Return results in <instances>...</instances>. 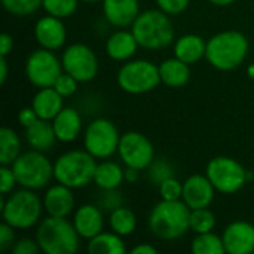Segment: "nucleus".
<instances>
[{
	"instance_id": "f704fd0d",
	"label": "nucleus",
	"mask_w": 254,
	"mask_h": 254,
	"mask_svg": "<svg viewBox=\"0 0 254 254\" xmlns=\"http://www.w3.org/2000/svg\"><path fill=\"white\" fill-rule=\"evenodd\" d=\"M159 195L162 199H167V201H177V199H182V195H183V183H180L174 176L164 180L161 185H159Z\"/></svg>"
},
{
	"instance_id": "79ce46f5",
	"label": "nucleus",
	"mask_w": 254,
	"mask_h": 254,
	"mask_svg": "<svg viewBox=\"0 0 254 254\" xmlns=\"http://www.w3.org/2000/svg\"><path fill=\"white\" fill-rule=\"evenodd\" d=\"M39 119L37 113L34 112L33 107H25V109H21L19 113H18V122L22 128H28L31 124H34L36 121Z\"/></svg>"
},
{
	"instance_id": "ea45409f",
	"label": "nucleus",
	"mask_w": 254,
	"mask_h": 254,
	"mask_svg": "<svg viewBox=\"0 0 254 254\" xmlns=\"http://www.w3.org/2000/svg\"><path fill=\"white\" fill-rule=\"evenodd\" d=\"M13 240H15L13 228L6 222H3L0 225V252H6L9 247H12Z\"/></svg>"
},
{
	"instance_id": "f3484780",
	"label": "nucleus",
	"mask_w": 254,
	"mask_h": 254,
	"mask_svg": "<svg viewBox=\"0 0 254 254\" xmlns=\"http://www.w3.org/2000/svg\"><path fill=\"white\" fill-rule=\"evenodd\" d=\"M43 208L48 216L68 217L74 210L73 189L61 183L51 186L43 196Z\"/></svg>"
},
{
	"instance_id": "473e14b6",
	"label": "nucleus",
	"mask_w": 254,
	"mask_h": 254,
	"mask_svg": "<svg viewBox=\"0 0 254 254\" xmlns=\"http://www.w3.org/2000/svg\"><path fill=\"white\" fill-rule=\"evenodd\" d=\"M1 4L6 12L16 16H25L42 7L43 0H1Z\"/></svg>"
},
{
	"instance_id": "de8ad7c7",
	"label": "nucleus",
	"mask_w": 254,
	"mask_h": 254,
	"mask_svg": "<svg viewBox=\"0 0 254 254\" xmlns=\"http://www.w3.org/2000/svg\"><path fill=\"white\" fill-rule=\"evenodd\" d=\"M210 3H213V4H216V6H229V4H232L235 0H208Z\"/></svg>"
},
{
	"instance_id": "412c9836",
	"label": "nucleus",
	"mask_w": 254,
	"mask_h": 254,
	"mask_svg": "<svg viewBox=\"0 0 254 254\" xmlns=\"http://www.w3.org/2000/svg\"><path fill=\"white\" fill-rule=\"evenodd\" d=\"M138 46L135 36L128 30L115 31L106 42L107 55L115 61H129L135 55Z\"/></svg>"
},
{
	"instance_id": "cd10ccee",
	"label": "nucleus",
	"mask_w": 254,
	"mask_h": 254,
	"mask_svg": "<svg viewBox=\"0 0 254 254\" xmlns=\"http://www.w3.org/2000/svg\"><path fill=\"white\" fill-rule=\"evenodd\" d=\"M19 155H21V140L18 134L10 128L3 127L0 129V164L12 165Z\"/></svg>"
},
{
	"instance_id": "c9c22d12",
	"label": "nucleus",
	"mask_w": 254,
	"mask_h": 254,
	"mask_svg": "<svg viewBox=\"0 0 254 254\" xmlns=\"http://www.w3.org/2000/svg\"><path fill=\"white\" fill-rule=\"evenodd\" d=\"M77 83H79V82H77L71 74L63 71V73L58 76V79L55 80L54 88H55L63 97H70V95H73V94L77 91Z\"/></svg>"
},
{
	"instance_id": "5701e85b",
	"label": "nucleus",
	"mask_w": 254,
	"mask_h": 254,
	"mask_svg": "<svg viewBox=\"0 0 254 254\" xmlns=\"http://www.w3.org/2000/svg\"><path fill=\"white\" fill-rule=\"evenodd\" d=\"M25 140L28 146L34 150H40V152L49 150L58 140L54 131L52 121L39 118L34 124L25 128Z\"/></svg>"
},
{
	"instance_id": "c85d7f7f",
	"label": "nucleus",
	"mask_w": 254,
	"mask_h": 254,
	"mask_svg": "<svg viewBox=\"0 0 254 254\" xmlns=\"http://www.w3.org/2000/svg\"><path fill=\"white\" fill-rule=\"evenodd\" d=\"M109 226L113 232H116L121 237L131 235L137 228V217L132 210L121 205L110 211L109 217Z\"/></svg>"
},
{
	"instance_id": "dca6fc26",
	"label": "nucleus",
	"mask_w": 254,
	"mask_h": 254,
	"mask_svg": "<svg viewBox=\"0 0 254 254\" xmlns=\"http://www.w3.org/2000/svg\"><path fill=\"white\" fill-rule=\"evenodd\" d=\"M34 37L37 43L49 51H58L63 48L67 39L65 25L61 18L48 15L42 16L34 25Z\"/></svg>"
},
{
	"instance_id": "f257e3e1",
	"label": "nucleus",
	"mask_w": 254,
	"mask_h": 254,
	"mask_svg": "<svg viewBox=\"0 0 254 254\" xmlns=\"http://www.w3.org/2000/svg\"><path fill=\"white\" fill-rule=\"evenodd\" d=\"M190 211L183 199H162L149 214V229L159 240H179L190 229Z\"/></svg>"
},
{
	"instance_id": "7ed1b4c3",
	"label": "nucleus",
	"mask_w": 254,
	"mask_h": 254,
	"mask_svg": "<svg viewBox=\"0 0 254 254\" xmlns=\"http://www.w3.org/2000/svg\"><path fill=\"white\" fill-rule=\"evenodd\" d=\"M131 31L135 36L138 45L150 51H158L170 46L176 37L174 25L170 19V15L159 7L140 12V15L131 25Z\"/></svg>"
},
{
	"instance_id": "aec40b11",
	"label": "nucleus",
	"mask_w": 254,
	"mask_h": 254,
	"mask_svg": "<svg viewBox=\"0 0 254 254\" xmlns=\"http://www.w3.org/2000/svg\"><path fill=\"white\" fill-rule=\"evenodd\" d=\"M55 135L63 143L74 141L82 131V118L80 113L73 107H64L52 119Z\"/></svg>"
},
{
	"instance_id": "20e7f679",
	"label": "nucleus",
	"mask_w": 254,
	"mask_h": 254,
	"mask_svg": "<svg viewBox=\"0 0 254 254\" xmlns=\"http://www.w3.org/2000/svg\"><path fill=\"white\" fill-rule=\"evenodd\" d=\"M36 241L45 254H74L80 246V235L65 217L48 216L37 226Z\"/></svg>"
},
{
	"instance_id": "bb28decb",
	"label": "nucleus",
	"mask_w": 254,
	"mask_h": 254,
	"mask_svg": "<svg viewBox=\"0 0 254 254\" xmlns=\"http://www.w3.org/2000/svg\"><path fill=\"white\" fill-rule=\"evenodd\" d=\"M89 254H125L127 246L121 235L116 232H100L94 238L88 240Z\"/></svg>"
},
{
	"instance_id": "72a5a7b5",
	"label": "nucleus",
	"mask_w": 254,
	"mask_h": 254,
	"mask_svg": "<svg viewBox=\"0 0 254 254\" xmlns=\"http://www.w3.org/2000/svg\"><path fill=\"white\" fill-rule=\"evenodd\" d=\"M174 176V170L173 167L164 161V159H158V161H153L149 167V179L155 183V185H161L164 180L170 179Z\"/></svg>"
},
{
	"instance_id": "4c0bfd02",
	"label": "nucleus",
	"mask_w": 254,
	"mask_h": 254,
	"mask_svg": "<svg viewBox=\"0 0 254 254\" xmlns=\"http://www.w3.org/2000/svg\"><path fill=\"white\" fill-rule=\"evenodd\" d=\"M158 7L168 15H179L185 12L190 3V0H155Z\"/></svg>"
},
{
	"instance_id": "09e8293b",
	"label": "nucleus",
	"mask_w": 254,
	"mask_h": 254,
	"mask_svg": "<svg viewBox=\"0 0 254 254\" xmlns=\"http://www.w3.org/2000/svg\"><path fill=\"white\" fill-rule=\"evenodd\" d=\"M247 74L250 76V79H253L254 80V63L253 64H250V65L247 67Z\"/></svg>"
},
{
	"instance_id": "9d476101",
	"label": "nucleus",
	"mask_w": 254,
	"mask_h": 254,
	"mask_svg": "<svg viewBox=\"0 0 254 254\" xmlns=\"http://www.w3.org/2000/svg\"><path fill=\"white\" fill-rule=\"evenodd\" d=\"M119 131L113 122L104 118L94 119L85 129L83 146L95 159H107L118 152Z\"/></svg>"
},
{
	"instance_id": "393cba45",
	"label": "nucleus",
	"mask_w": 254,
	"mask_h": 254,
	"mask_svg": "<svg viewBox=\"0 0 254 254\" xmlns=\"http://www.w3.org/2000/svg\"><path fill=\"white\" fill-rule=\"evenodd\" d=\"M159 74H161V82L165 83L167 86L182 88L190 79V68H189V64L174 57L161 63Z\"/></svg>"
},
{
	"instance_id": "9b49d317",
	"label": "nucleus",
	"mask_w": 254,
	"mask_h": 254,
	"mask_svg": "<svg viewBox=\"0 0 254 254\" xmlns=\"http://www.w3.org/2000/svg\"><path fill=\"white\" fill-rule=\"evenodd\" d=\"M63 71V64L58 57L54 54V51L45 48L33 51L25 61V76L36 88L54 86L55 80Z\"/></svg>"
},
{
	"instance_id": "f03ea898",
	"label": "nucleus",
	"mask_w": 254,
	"mask_h": 254,
	"mask_svg": "<svg viewBox=\"0 0 254 254\" xmlns=\"http://www.w3.org/2000/svg\"><path fill=\"white\" fill-rule=\"evenodd\" d=\"M249 54L247 37L237 30H226L207 40L205 58L217 70L231 71L238 68Z\"/></svg>"
},
{
	"instance_id": "ddd939ff",
	"label": "nucleus",
	"mask_w": 254,
	"mask_h": 254,
	"mask_svg": "<svg viewBox=\"0 0 254 254\" xmlns=\"http://www.w3.org/2000/svg\"><path fill=\"white\" fill-rule=\"evenodd\" d=\"M118 153L127 167L138 171L149 168L155 161V149L152 141L137 131H128L121 135Z\"/></svg>"
},
{
	"instance_id": "a878e982",
	"label": "nucleus",
	"mask_w": 254,
	"mask_h": 254,
	"mask_svg": "<svg viewBox=\"0 0 254 254\" xmlns=\"http://www.w3.org/2000/svg\"><path fill=\"white\" fill-rule=\"evenodd\" d=\"M125 180V170L118 162L113 161H103L97 164L94 183L101 190H115L118 189Z\"/></svg>"
},
{
	"instance_id": "39448f33",
	"label": "nucleus",
	"mask_w": 254,
	"mask_h": 254,
	"mask_svg": "<svg viewBox=\"0 0 254 254\" xmlns=\"http://www.w3.org/2000/svg\"><path fill=\"white\" fill-rule=\"evenodd\" d=\"M43 210V201L31 189L22 188L7 198H4V195L0 198L3 222L10 225L13 229H30L36 226Z\"/></svg>"
},
{
	"instance_id": "1a4fd4ad",
	"label": "nucleus",
	"mask_w": 254,
	"mask_h": 254,
	"mask_svg": "<svg viewBox=\"0 0 254 254\" xmlns=\"http://www.w3.org/2000/svg\"><path fill=\"white\" fill-rule=\"evenodd\" d=\"M205 176L210 179L217 192L232 195L243 189L249 182V171L234 158L216 156L205 168Z\"/></svg>"
},
{
	"instance_id": "e433bc0d",
	"label": "nucleus",
	"mask_w": 254,
	"mask_h": 254,
	"mask_svg": "<svg viewBox=\"0 0 254 254\" xmlns=\"http://www.w3.org/2000/svg\"><path fill=\"white\" fill-rule=\"evenodd\" d=\"M18 185L15 173L10 165H0V192L1 195H7L13 190V188Z\"/></svg>"
},
{
	"instance_id": "49530a36",
	"label": "nucleus",
	"mask_w": 254,
	"mask_h": 254,
	"mask_svg": "<svg viewBox=\"0 0 254 254\" xmlns=\"http://www.w3.org/2000/svg\"><path fill=\"white\" fill-rule=\"evenodd\" d=\"M125 180L128 183H135L138 180V170L127 167V170H125Z\"/></svg>"
},
{
	"instance_id": "c756f323",
	"label": "nucleus",
	"mask_w": 254,
	"mask_h": 254,
	"mask_svg": "<svg viewBox=\"0 0 254 254\" xmlns=\"http://www.w3.org/2000/svg\"><path fill=\"white\" fill-rule=\"evenodd\" d=\"M192 253L193 254H223L226 253L223 238L213 234H196V237L192 241Z\"/></svg>"
},
{
	"instance_id": "4be33fe9",
	"label": "nucleus",
	"mask_w": 254,
	"mask_h": 254,
	"mask_svg": "<svg viewBox=\"0 0 254 254\" xmlns=\"http://www.w3.org/2000/svg\"><path fill=\"white\" fill-rule=\"evenodd\" d=\"M63 98L64 97L54 86L39 88V91L33 97L31 107L40 119L52 121L64 109Z\"/></svg>"
},
{
	"instance_id": "0eeeda50",
	"label": "nucleus",
	"mask_w": 254,
	"mask_h": 254,
	"mask_svg": "<svg viewBox=\"0 0 254 254\" xmlns=\"http://www.w3.org/2000/svg\"><path fill=\"white\" fill-rule=\"evenodd\" d=\"M10 167L18 185L31 190L45 188L54 177V164H51L43 152L34 149L21 153Z\"/></svg>"
},
{
	"instance_id": "2eb2a0df",
	"label": "nucleus",
	"mask_w": 254,
	"mask_h": 254,
	"mask_svg": "<svg viewBox=\"0 0 254 254\" xmlns=\"http://www.w3.org/2000/svg\"><path fill=\"white\" fill-rule=\"evenodd\" d=\"M223 244L226 253L229 254H252L254 253V225L237 220L229 223L223 234Z\"/></svg>"
},
{
	"instance_id": "8fccbe9b",
	"label": "nucleus",
	"mask_w": 254,
	"mask_h": 254,
	"mask_svg": "<svg viewBox=\"0 0 254 254\" xmlns=\"http://www.w3.org/2000/svg\"><path fill=\"white\" fill-rule=\"evenodd\" d=\"M79 1H83V3H95V1H103V0H79Z\"/></svg>"
},
{
	"instance_id": "6e6552de",
	"label": "nucleus",
	"mask_w": 254,
	"mask_h": 254,
	"mask_svg": "<svg viewBox=\"0 0 254 254\" xmlns=\"http://www.w3.org/2000/svg\"><path fill=\"white\" fill-rule=\"evenodd\" d=\"M118 83L128 94L150 92L161 83L159 67L147 60H129L119 68Z\"/></svg>"
},
{
	"instance_id": "37998d69",
	"label": "nucleus",
	"mask_w": 254,
	"mask_h": 254,
	"mask_svg": "<svg viewBox=\"0 0 254 254\" xmlns=\"http://www.w3.org/2000/svg\"><path fill=\"white\" fill-rule=\"evenodd\" d=\"M13 48V39L10 34L3 33L0 36V57H7L12 52Z\"/></svg>"
},
{
	"instance_id": "b1692460",
	"label": "nucleus",
	"mask_w": 254,
	"mask_h": 254,
	"mask_svg": "<svg viewBox=\"0 0 254 254\" xmlns=\"http://www.w3.org/2000/svg\"><path fill=\"white\" fill-rule=\"evenodd\" d=\"M207 42L198 34H185L174 43V57L186 64H195L205 57Z\"/></svg>"
},
{
	"instance_id": "58836bf2",
	"label": "nucleus",
	"mask_w": 254,
	"mask_h": 254,
	"mask_svg": "<svg viewBox=\"0 0 254 254\" xmlns=\"http://www.w3.org/2000/svg\"><path fill=\"white\" fill-rule=\"evenodd\" d=\"M39 252H40V247L37 241L31 238H22L12 246L13 254H37Z\"/></svg>"
},
{
	"instance_id": "a18cd8bd",
	"label": "nucleus",
	"mask_w": 254,
	"mask_h": 254,
	"mask_svg": "<svg viewBox=\"0 0 254 254\" xmlns=\"http://www.w3.org/2000/svg\"><path fill=\"white\" fill-rule=\"evenodd\" d=\"M7 79V60L6 57H0V83L4 85Z\"/></svg>"
},
{
	"instance_id": "6ab92c4d",
	"label": "nucleus",
	"mask_w": 254,
	"mask_h": 254,
	"mask_svg": "<svg viewBox=\"0 0 254 254\" xmlns=\"http://www.w3.org/2000/svg\"><path fill=\"white\" fill-rule=\"evenodd\" d=\"M73 225L83 240H91L104 229V216L100 207L94 204L80 205L73 216Z\"/></svg>"
},
{
	"instance_id": "c03bdc74",
	"label": "nucleus",
	"mask_w": 254,
	"mask_h": 254,
	"mask_svg": "<svg viewBox=\"0 0 254 254\" xmlns=\"http://www.w3.org/2000/svg\"><path fill=\"white\" fill-rule=\"evenodd\" d=\"M131 252H132V254H156L158 253V250H156L153 246H150V244H138V246H135Z\"/></svg>"
},
{
	"instance_id": "423d86ee",
	"label": "nucleus",
	"mask_w": 254,
	"mask_h": 254,
	"mask_svg": "<svg viewBox=\"0 0 254 254\" xmlns=\"http://www.w3.org/2000/svg\"><path fill=\"white\" fill-rule=\"evenodd\" d=\"M95 158L88 150H68L54 162V179L71 189H80L94 182Z\"/></svg>"
},
{
	"instance_id": "a211bd4d",
	"label": "nucleus",
	"mask_w": 254,
	"mask_h": 254,
	"mask_svg": "<svg viewBox=\"0 0 254 254\" xmlns=\"http://www.w3.org/2000/svg\"><path fill=\"white\" fill-rule=\"evenodd\" d=\"M103 13L112 25L125 28L140 15V3L138 0H103Z\"/></svg>"
},
{
	"instance_id": "4468645a",
	"label": "nucleus",
	"mask_w": 254,
	"mask_h": 254,
	"mask_svg": "<svg viewBox=\"0 0 254 254\" xmlns=\"http://www.w3.org/2000/svg\"><path fill=\"white\" fill-rule=\"evenodd\" d=\"M216 188L207 176L193 174L183 182V195L182 199L190 210L205 208L214 199Z\"/></svg>"
},
{
	"instance_id": "f8f14e48",
	"label": "nucleus",
	"mask_w": 254,
	"mask_h": 254,
	"mask_svg": "<svg viewBox=\"0 0 254 254\" xmlns=\"http://www.w3.org/2000/svg\"><path fill=\"white\" fill-rule=\"evenodd\" d=\"M63 70L71 74L77 82H91L98 73V58L95 52L83 45L73 43L61 55Z\"/></svg>"
},
{
	"instance_id": "7c9ffc66",
	"label": "nucleus",
	"mask_w": 254,
	"mask_h": 254,
	"mask_svg": "<svg viewBox=\"0 0 254 254\" xmlns=\"http://www.w3.org/2000/svg\"><path fill=\"white\" fill-rule=\"evenodd\" d=\"M214 226H216V216L208 207L196 208L190 211V229L195 234L211 232Z\"/></svg>"
},
{
	"instance_id": "a19ab883",
	"label": "nucleus",
	"mask_w": 254,
	"mask_h": 254,
	"mask_svg": "<svg viewBox=\"0 0 254 254\" xmlns=\"http://www.w3.org/2000/svg\"><path fill=\"white\" fill-rule=\"evenodd\" d=\"M101 205L109 210V211H113L115 208L121 207L122 205V198L119 196V193L115 190H104L103 193V199H101Z\"/></svg>"
},
{
	"instance_id": "2f4dec72",
	"label": "nucleus",
	"mask_w": 254,
	"mask_h": 254,
	"mask_svg": "<svg viewBox=\"0 0 254 254\" xmlns=\"http://www.w3.org/2000/svg\"><path fill=\"white\" fill-rule=\"evenodd\" d=\"M77 4L79 0H43L42 7L46 10L48 15L64 19L76 12Z\"/></svg>"
}]
</instances>
